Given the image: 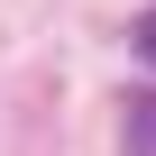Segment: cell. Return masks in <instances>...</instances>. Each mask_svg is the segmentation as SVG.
<instances>
[{"mask_svg": "<svg viewBox=\"0 0 156 156\" xmlns=\"http://www.w3.org/2000/svg\"><path fill=\"white\" fill-rule=\"evenodd\" d=\"M129 156H156V101L129 110Z\"/></svg>", "mask_w": 156, "mask_h": 156, "instance_id": "obj_1", "label": "cell"}, {"mask_svg": "<svg viewBox=\"0 0 156 156\" xmlns=\"http://www.w3.org/2000/svg\"><path fill=\"white\" fill-rule=\"evenodd\" d=\"M129 46H138V64H156V9H147V19L129 28Z\"/></svg>", "mask_w": 156, "mask_h": 156, "instance_id": "obj_2", "label": "cell"}]
</instances>
